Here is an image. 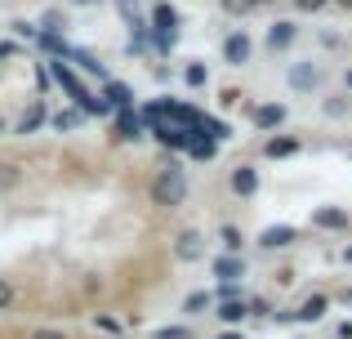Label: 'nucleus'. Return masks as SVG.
I'll return each mask as SVG.
<instances>
[{
	"label": "nucleus",
	"mask_w": 352,
	"mask_h": 339,
	"mask_svg": "<svg viewBox=\"0 0 352 339\" xmlns=\"http://www.w3.org/2000/svg\"><path fill=\"white\" fill-rule=\"evenodd\" d=\"M50 72H54V80H58V85L67 89V94H72V103H76V107H80L85 116H107V112H112V103H107V98H94V94H89L85 85H80V76H76V72L67 67V58H58V54H54Z\"/></svg>",
	"instance_id": "nucleus-1"
},
{
	"label": "nucleus",
	"mask_w": 352,
	"mask_h": 339,
	"mask_svg": "<svg viewBox=\"0 0 352 339\" xmlns=\"http://www.w3.org/2000/svg\"><path fill=\"white\" fill-rule=\"evenodd\" d=\"M152 32H156V50L170 54L174 41H179V9L174 5H156L152 9Z\"/></svg>",
	"instance_id": "nucleus-2"
},
{
	"label": "nucleus",
	"mask_w": 352,
	"mask_h": 339,
	"mask_svg": "<svg viewBox=\"0 0 352 339\" xmlns=\"http://www.w3.org/2000/svg\"><path fill=\"white\" fill-rule=\"evenodd\" d=\"M152 197H156V206H179V201L188 197V183H183V174H179V170H165L161 179L152 183Z\"/></svg>",
	"instance_id": "nucleus-3"
},
{
	"label": "nucleus",
	"mask_w": 352,
	"mask_h": 339,
	"mask_svg": "<svg viewBox=\"0 0 352 339\" xmlns=\"http://www.w3.org/2000/svg\"><path fill=\"white\" fill-rule=\"evenodd\" d=\"M326 308H330L326 295H312V299H303L294 313H281L276 322H321V317H326Z\"/></svg>",
	"instance_id": "nucleus-4"
},
{
	"label": "nucleus",
	"mask_w": 352,
	"mask_h": 339,
	"mask_svg": "<svg viewBox=\"0 0 352 339\" xmlns=\"http://www.w3.org/2000/svg\"><path fill=\"white\" fill-rule=\"evenodd\" d=\"M250 50H254V45H250V36L245 32H232L223 41V58L232 63V67H241V63H250Z\"/></svg>",
	"instance_id": "nucleus-5"
},
{
	"label": "nucleus",
	"mask_w": 352,
	"mask_h": 339,
	"mask_svg": "<svg viewBox=\"0 0 352 339\" xmlns=\"http://www.w3.org/2000/svg\"><path fill=\"white\" fill-rule=\"evenodd\" d=\"M58 58H72V63H76L80 72H85V76H98V80H107L103 63H98V58H94L89 50H72V45H67V54H58Z\"/></svg>",
	"instance_id": "nucleus-6"
},
{
	"label": "nucleus",
	"mask_w": 352,
	"mask_h": 339,
	"mask_svg": "<svg viewBox=\"0 0 352 339\" xmlns=\"http://www.w3.org/2000/svg\"><path fill=\"white\" fill-rule=\"evenodd\" d=\"M312 228H326V232H339V228H348V210H339V206H321L317 215H312Z\"/></svg>",
	"instance_id": "nucleus-7"
},
{
	"label": "nucleus",
	"mask_w": 352,
	"mask_h": 339,
	"mask_svg": "<svg viewBox=\"0 0 352 339\" xmlns=\"http://www.w3.org/2000/svg\"><path fill=\"white\" fill-rule=\"evenodd\" d=\"M174 254H179V259H201V254H206V241H201V232H179V241H174Z\"/></svg>",
	"instance_id": "nucleus-8"
},
{
	"label": "nucleus",
	"mask_w": 352,
	"mask_h": 339,
	"mask_svg": "<svg viewBox=\"0 0 352 339\" xmlns=\"http://www.w3.org/2000/svg\"><path fill=\"white\" fill-rule=\"evenodd\" d=\"M290 85L294 89H317L321 85V67H312V63H294V67H290Z\"/></svg>",
	"instance_id": "nucleus-9"
},
{
	"label": "nucleus",
	"mask_w": 352,
	"mask_h": 339,
	"mask_svg": "<svg viewBox=\"0 0 352 339\" xmlns=\"http://www.w3.org/2000/svg\"><path fill=\"white\" fill-rule=\"evenodd\" d=\"M294 36H299L294 23H272V27H267V50H290Z\"/></svg>",
	"instance_id": "nucleus-10"
},
{
	"label": "nucleus",
	"mask_w": 352,
	"mask_h": 339,
	"mask_svg": "<svg viewBox=\"0 0 352 339\" xmlns=\"http://www.w3.org/2000/svg\"><path fill=\"white\" fill-rule=\"evenodd\" d=\"M294 237H299V232H294V228H263V237H258V245H267V250H285V245H294Z\"/></svg>",
	"instance_id": "nucleus-11"
},
{
	"label": "nucleus",
	"mask_w": 352,
	"mask_h": 339,
	"mask_svg": "<svg viewBox=\"0 0 352 339\" xmlns=\"http://www.w3.org/2000/svg\"><path fill=\"white\" fill-rule=\"evenodd\" d=\"M232 192H236V197H254V192H258L254 166H236V170H232Z\"/></svg>",
	"instance_id": "nucleus-12"
},
{
	"label": "nucleus",
	"mask_w": 352,
	"mask_h": 339,
	"mask_svg": "<svg viewBox=\"0 0 352 339\" xmlns=\"http://www.w3.org/2000/svg\"><path fill=\"white\" fill-rule=\"evenodd\" d=\"M281 121H285V107H281V103H263V107H254V125H258V130H276Z\"/></svg>",
	"instance_id": "nucleus-13"
},
{
	"label": "nucleus",
	"mask_w": 352,
	"mask_h": 339,
	"mask_svg": "<svg viewBox=\"0 0 352 339\" xmlns=\"http://www.w3.org/2000/svg\"><path fill=\"white\" fill-rule=\"evenodd\" d=\"M214 277H219V281L245 277V259H236V254H223V259H214Z\"/></svg>",
	"instance_id": "nucleus-14"
},
{
	"label": "nucleus",
	"mask_w": 352,
	"mask_h": 339,
	"mask_svg": "<svg viewBox=\"0 0 352 339\" xmlns=\"http://www.w3.org/2000/svg\"><path fill=\"white\" fill-rule=\"evenodd\" d=\"M103 98L116 107V112L120 107H134V94H129V85H120V80H103Z\"/></svg>",
	"instance_id": "nucleus-15"
},
{
	"label": "nucleus",
	"mask_w": 352,
	"mask_h": 339,
	"mask_svg": "<svg viewBox=\"0 0 352 339\" xmlns=\"http://www.w3.org/2000/svg\"><path fill=\"white\" fill-rule=\"evenodd\" d=\"M120 139H143V116H134V107H120Z\"/></svg>",
	"instance_id": "nucleus-16"
},
{
	"label": "nucleus",
	"mask_w": 352,
	"mask_h": 339,
	"mask_svg": "<svg viewBox=\"0 0 352 339\" xmlns=\"http://www.w3.org/2000/svg\"><path fill=\"white\" fill-rule=\"evenodd\" d=\"M263 152H267L272 161H276V157H294V152H299V143H294V139H267Z\"/></svg>",
	"instance_id": "nucleus-17"
},
{
	"label": "nucleus",
	"mask_w": 352,
	"mask_h": 339,
	"mask_svg": "<svg viewBox=\"0 0 352 339\" xmlns=\"http://www.w3.org/2000/svg\"><path fill=\"white\" fill-rule=\"evenodd\" d=\"M245 313H250V308L241 304V299H223V308H219V317H223L228 326H236V322H241V317H245Z\"/></svg>",
	"instance_id": "nucleus-18"
},
{
	"label": "nucleus",
	"mask_w": 352,
	"mask_h": 339,
	"mask_svg": "<svg viewBox=\"0 0 352 339\" xmlns=\"http://www.w3.org/2000/svg\"><path fill=\"white\" fill-rule=\"evenodd\" d=\"M201 134H210V139H228L232 130H228L223 121H214V116H201Z\"/></svg>",
	"instance_id": "nucleus-19"
},
{
	"label": "nucleus",
	"mask_w": 352,
	"mask_h": 339,
	"mask_svg": "<svg viewBox=\"0 0 352 339\" xmlns=\"http://www.w3.org/2000/svg\"><path fill=\"white\" fill-rule=\"evenodd\" d=\"M41 121H45V107H41V103H36V107H32V112H27V116H23V121H18V134H32V130H36V125H41Z\"/></svg>",
	"instance_id": "nucleus-20"
},
{
	"label": "nucleus",
	"mask_w": 352,
	"mask_h": 339,
	"mask_svg": "<svg viewBox=\"0 0 352 339\" xmlns=\"http://www.w3.org/2000/svg\"><path fill=\"white\" fill-rule=\"evenodd\" d=\"M76 125H80V112H58V116H54V130H76Z\"/></svg>",
	"instance_id": "nucleus-21"
},
{
	"label": "nucleus",
	"mask_w": 352,
	"mask_h": 339,
	"mask_svg": "<svg viewBox=\"0 0 352 339\" xmlns=\"http://www.w3.org/2000/svg\"><path fill=\"white\" fill-rule=\"evenodd\" d=\"M254 5H258V0H223V9H228L232 18H245V14H250Z\"/></svg>",
	"instance_id": "nucleus-22"
},
{
	"label": "nucleus",
	"mask_w": 352,
	"mask_h": 339,
	"mask_svg": "<svg viewBox=\"0 0 352 339\" xmlns=\"http://www.w3.org/2000/svg\"><path fill=\"white\" fill-rule=\"evenodd\" d=\"M219 237H223V250H228V254H236V250H241V232H236L232 223H228V228H223Z\"/></svg>",
	"instance_id": "nucleus-23"
},
{
	"label": "nucleus",
	"mask_w": 352,
	"mask_h": 339,
	"mask_svg": "<svg viewBox=\"0 0 352 339\" xmlns=\"http://www.w3.org/2000/svg\"><path fill=\"white\" fill-rule=\"evenodd\" d=\"M206 80H210L206 63H192V67H188V85H206Z\"/></svg>",
	"instance_id": "nucleus-24"
},
{
	"label": "nucleus",
	"mask_w": 352,
	"mask_h": 339,
	"mask_svg": "<svg viewBox=\"0 0 352 339\" xmlns=\"http://www.w3.org/2000/svg\"><path fill=\"white\" fill-rule=\"evenodd\" d=\"M152 339H192L183 326H161V331H152Z\"/></svg>",
	"instance_id": "nucleus-25"
},
{
	"label": "nucleus",
	"mask_w": 352,
	"mask_h": 339,
	"mask_svg": "<svg viewBox=\"0 0 352 339\" xmlns=\"http://www.w3.org/2000/svg\"><path fill=\"white\" fill-rule=\"evenodd\" d=\"M206 304H210V295H188V304H183V308H188V313H201Z\"/></svg>",
	"instance_id": "nucleus-26"
},
{
	"label": "nucleus",
	"mask_w": 352,
	"mask_h": 339,
	"mask_svg": "<svg viewBox=\"0 0 352 339\" xmlns=\"http://www.w3.org/2000/svg\"><path fill=\"white\" fill-rule=\"evenodd\" d=\"M94 326H98V331H107V335L120 331V322H112V317H94Z\"/></svg>",
	"instance_id": "nucleus-27"
},
{
	"label": "nucleus",
	"mask_w": 352,
	"mask_h": 339,
	"mask_svg": "<svg viewBox=\"0 0 352 339\" xmlns=\"http://www.w3.org/2000/svg\"><path fill=\"white\" fill-rule=\"evenodd\" d=\"M14 304V290H9V281H0V308Z\"/></svg>",
	"instance_id": "nucleus-28"
},
{
	"label": "nucleus",
	"mask_w": 352,
	"mask_h": 339,
	"mask_svg": "<svg viewBox=\"0 0 352 339\" xmlns=\"http://www.w3.org/2000/svg\"><path fill=\"white\" fill-rule=\"evenodd\" d=\"M294 5H299L303 14H312V9H321V5H326V0H294Z\"/></svg>",
	"instance_id": "nucleus-29"
},
{
	"label": "nucleus",
	"mask_w": 352,
	"mask_h": 339,
	"mask_svg": "<svg viewBox=\"0 0 352 339\" xmlns=\"http://www.w3.org/2000/svg\"><path fill=\"white\" fill-rule=\"evenodd\" d=\"M32 339H63V335H58V331H36Z\"/></svg>",
	"instance_id": "nucleus-30"
},
{
	"label": "nucleus",
	"mask_w": 352,
	"mask_h": 339,
	"mask_svg": "<svg viewBox=\"0 0 352 339\" xmlns=\"http://www.w3.org/2000/svg\"><path fill=\"white\" fill-rule=\"evenodd\" d=\"M339 339H352V322H344V326H339Z\"/></svg>",
	"instance_id": "nucleus-31"
},
{
	"label": "nucleus",
	"mask_w": 352,
	"mask_h": 339,
	"mask_svg": "<svg viewBox=\"0 0 352 339\" xmlns=\"http://www.w3.org/2000/svg\"><path fill=\"white\" fill-rule=\"evenodd\" d=\"M344 85H348V89H352V67H348V72H344Z\"/></svg>",
	"instance_id": "nucleus-32"
},
{
	"label": "nucleus",
	"mask_w": 352,
	"mask_h": 339,
	"mask_svg": "<svg viewBox=\"0 0 352 339\" xmlns=\"http://www.w3.org/2000/svg\"><path fill=\"white\" fill-rule=\"evenodd\" d=\"M219 339H245V335H232V331H228V335H219Z\"/></svg>",
	"instance_id": "nucleus-33"
},
{
	"label": "nucleus",
	"mask_w": 352,
	"mask_h": 339,
	"mask_svg": "<svg viewBox=\"0 0 352 339\" xmlns=\"http://www.w3.org/2000/svg\"><path fill=\"white\" fill-rule=\"evenodd\" d=\"M72 5H98V0H72Z\"/></svg>",
	"instance_id": "nucleus-34"
},
{
	"label": "nucleus",
	"mask_w": 352,
	"mask_h": 339,
	"mask_svg": "<svg viewBox=\"0 0 352 339\" xmlns=\"http://www.w3.org/2000/svg\"><path fill=\"white\" fill-rule=\"evenodd\" d=\"M344 304H352V290H344Z\"/></svg>",
	"instance_id": "nucleus-35"
},
{
	"label": "nucleus",
	"mask_w": 352,
	"mask_h": 339,
	"mask_svg": "<svg viewBox=\"0 0 352 339\" xmlns=\"http://www.w3.org/2000/svg\"><path fill=\"white\" fill-rule=\"evenodd\" d=\"M339 5H352V0H339Z\"/></svg>",
	"instance_id": "nucleus-36"
}]
</instances>
